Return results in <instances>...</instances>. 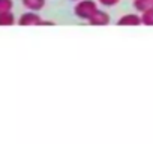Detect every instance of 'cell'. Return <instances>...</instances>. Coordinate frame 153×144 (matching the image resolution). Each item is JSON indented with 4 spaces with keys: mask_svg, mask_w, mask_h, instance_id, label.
I'll list each match as a JSON object with an SVG mask.
<instances>
[{
    "mask_svg": "<svg viewBox=\"0 0 153 144\" xmlns=\"http://www.w3.org/2000/svg\"><path fill=\"white\" fill-rule=\"evenodd\" d=\"M96 11H98V6L93 0H78V3L74 8V12L76 17L81 20H87V21L95 15Z\"/></svg>",
    "mask_w": 153,
    "mask_h": 144,
    "instance_id": "6da1fadb",
    "label": "cell"
},
{
    "mask_svg": "<svg viewBox=\"0 0 153 144\" xmlns=\"http://www.w3.org/2000/svg\"><path fill=\"white\" fill-rule=\"evenodd\" d=\"M18 24L20 26H42V24H51V23H45L35 11L32 12H26L18 18Z\"/></svg>",
    "mask_w": 153,
    "mask_h": 144,
    "instance_id": "7a4b0ae2",
    "label": "cell"
},
{
    "mask_svg": "<svg viewBox=\"0 0 153 144\" xmlns=\"http://www.w3.org/2000/svg\"><path fill=\"white\" fill-rule=\"evenodd\" d=\"M110 21H111V18H110V15L107 14V12H104V11H96L95 12V15L89 20V23L92 24V26H107V24H110Z\"/></svg>",
    "mask_w": 153,
    "mask_h": 144,
    "instance_id": "3957f363",
    "label": "cell"
},
{
    "mask_svg": "<svg viewBox=\"0 0 153 144\" xmlns=\"http://www.w3.org/2000/svg\"><path fill=\"white\" fill-rule=\"evenodd\" d=\"M117 24L119 26H140L143 24V21H141V17L137 14H126L117 20Z\"/></svg>",
    "mask_w": 153,
    "mask_h": 144,
    "instance_id": "277c9868",
    "label": "cell"
},
{
    "mask_svg": "<svg viewBox=\"0 0 153 144\" xmlns=\"http://www.w3.org/2000/svg\"><path fill=\"white\" fill-rule=\"evenodd\" d=\"M21 2H23V6L26 9L35 11V12L44 9V6H45V0H21Z\"/></svg>",
    "mask_w": 153,
    "mask_h": 144,
    "instance_id": "5b68a950",
    "label": "cell"
},
{
    "mask_svg": "<svg viewBox=\"0 0 153 144\" xmlns=\"http://www.w3.org/2000/svg\"><path fill=\"white\" fill-rule=\"evenodd\" d=\"M134 8L138 12H144V11L153 8V0H134Z\"/></svg>",
    "mask_w": 153,
    "mask_h": 144,
    "instance_id": "8992f818",
    "label": "cell"
},
{
    "mask_svg": "<svg viewBox=\"0 0 153 144\" xmlns=\"http://www.w3.org/2000/svg\"><path fill=\"white\" fill-rule=\"evenodd\" d=\"M12 24H15V17L11 11L0 14V26H12Z\"/></svg>",
    "mask_w": 153,
    "mask_h": 144,
    "instance_id": "52a82bcc",
    "label": "cell"
},
{
    "mask_svg": "<svg viewBox=\"0 0 153 144\" xmlns=\"http://www.w3.org/2000/svg\"><path fill=\"white\" fill-rule=\"evenodd\" d=\"M141 21L144 26H153V8H150L141 14Z\"/></svg>",
    "mask_w": 153,
    "mask_h": 144,
    "instance_id": "ba28073f",
    "label": "cell"
},
{
    "mask_svg": "<svg viewBox=\"0 0 153 144\" xmlns=\"http://www.w3.org/2000/svg\"><path fill=\"white\" fill-rule=\"evenodd\" d=\"M14 8V2L12 0H0V14L3 12H9Z\"/></svg>",
    "mask_w": 153,
    "mask_h": 144,
    "instance_id": "9c48e42d",
    "label": "cell"
},
{
    "mask_svg": "<svg viewBox=\"0 0 153 144\" xmlns=\"http://www.w3.org/2000/svg\"><path fill=\"white\" fill-rule=\"evenodd\" d=\"M120 0H99V3L104 6H116Z\"/></svg>",
    "mask_w": 153,
    "mask_h": 144,
    "instance_id": "30bf717a",
    "label": "cell"
}]
</instances>
